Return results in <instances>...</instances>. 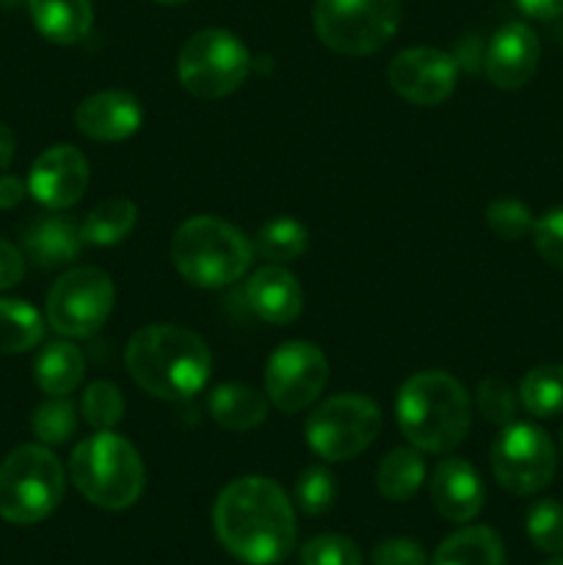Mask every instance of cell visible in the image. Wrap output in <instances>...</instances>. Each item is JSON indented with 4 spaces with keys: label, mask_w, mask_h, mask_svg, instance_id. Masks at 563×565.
Wrapping results in <instances>:
<instances>
[{
    "label": "cell",
    "mask_w": 563,
    "mask_h": 565,
    "mask_svg": "<svg viewBox=\"0 0 563 565\" xmlns=\"http://www.w3.org/2000/svg\"><path fill=\"white\" fill-rule=\"evenodd\" d=\"M138 207L125 196H114L99 202L86 221L81 224V235L86 246H116L136 230Z\"/></svg>",
    "instance_id": "obj_25"
},
{
    "label": "cell",
    "mask_w": 563,
    "mask_h": 565,
    "mask_svg": "<svg viewBox=\"0 0 563 565\" xmlns=\"http://www.w3.org/2000/svg\"><path fill=\"white\" fill-rule=\"evenodd\" d=\"M329 384V359L315 342L290 340L270 353L265 364V395L282 414L312 406Z\"/></svg>",
    "instance_id": "obj_12"
},
{
    "label": "cell",
    "mask_w": 563,
    "mask_h": 565,
    "mask_svg": "<svg viewBox=\"0 0 563 565\" xmlns=\"http://www.w3.org/2000/svg\"><path fill=\"white\" fill-rule=\"evenodd\" d=\"M337 500V480L326 467H309L296 480V502L307 516L331 511Z\"/></svg>",
    "instance_id": "obj_32"
},
{
    "label": "cell",
    "mask_w": 563,
    "mask_h": 565,
    "mask_svg": "<svg viewBox=\"0 0 563 565\" xmlns=\"http://www.w3.org/2000/svg\"><path fill=\"white\" fill-rule=\"evenodd\" d=\"M64 467L47 445H22L0 463V519L36 524L64 497Z\"/></svg>",
    "instance_id": "obj_6"
},
{
    "label": "cell",
    "mask_w": 563,
    "mask_h": 565,
    "mask_svg": "<svg viewBox=\"0 0 563 565\" xmlns=\"http://www.w3.org/2000/svg\"><path fill=\"white\" fill-rule=\"evenodd\" d=\"M530 541L546 555H563V505L557 500H539L524 519Z\"/></svg>",
    "instance_id": "obj_31"
},
{
    "label": "cell",
    "mask_w": 563,
    "mask_h": 565,
    "mask_svg": "<svg viewBox=\"0 0 563 565\" xmlns=\"http://www.w3.org/2000/svg\"><path fill=\"white\" fill-rule=\"evenodd\" d=\"M431 565H506V546L491 527H464L442 541Z\"/></svg>",
    "instance_id": "obj_23"
},
{
    "label": "cell",
    "mask_w": 563,
    "mask_h": 565,
    "mask_svg": "<svg viewBox=\"0 0 563 565\" xmlns=\"http://www.w3.org/2000/svg\"><path fill=\"white\" fill-rule=\"evenodd\" d=\"M155 3H160V6H182V3H188V0H155Z\"/></svg>",
    "instance_id": "obj_42"
},
{
    "label": "cell",
    "mask_w": 563,
    "mask_h": 565,
    "mask_svg": "<svg viewBox=\"0 0 563 565\" xmlns=\"http://www.w3.org/2000/svg\"><path fill=\"white\" fill-rule=\"evenodd\" d=\"M14 149H17L14 132L0 121V171H6L11 166V160H14Z\"/></svg>",
    "instance_id": "obj_41"
},
{
    "label": "cell",
    "mask_w": 563,
    "mask_h": 565,
    "mask_svg": "<svg viewBox=\"0 0 563 565\" xmlns=\"http://www.w3.org/2000/svg\"><path fill=\"white\" fill-rule=\"evenodd\" d=\"M254 248L259 252V257L274 265L293 263L307 252V226L287 215L265 221L254 237Z\"/></svg>",
    "instance_id": "obj_28"
},
{
    "label": "cell",
    "mask_w": 563,
    "mask_h": 565,
    "mask_svg": "<svg viewBox=\"0 0 563 565\" xmlns=\"http://www.w3.org/2000/svg\"><path fill=\"white\" fill-rule=\"evenodd\" d=\"M561 447H563V430H561Z\"/></svg>",
    "instance_id": "obj_45"
},
{
    "label": "cell",
    "mask_w": 563,
    "mask_h": 565,
    "mask_svg": "<svg viewBox=\"0 0 563 565\" xmlns=\"http://www.w3.org/2000/svg\"><path fill=\"white\" fill-rule=\"evenodd\" d=\"M478 408L489 423L506 428L517 417V392L500 375H486L478 384Z\"/></svg>",
    "instance_id": "obj_35"
},
{
    "label": "cell",
    "mask_w": 563,
    "mask_h": 565,
    "mask_svg": "<svg viewBox=\"0 0 563 565\" xmlns=\"http://www.w3.org/2000/svg\"><path fill=\"white\" fill-rule=\"evenodd\" d=\"M544 565H563V561H550V563H544Z\"/></svg>",
    "instance_id": "obj_43"
},
{
    "label": "cell",
    "mask_w": 563,
    "mask_h": 565,
    "mask_svg": "<svg viewBox=\"0 0 563 565\" xmlns=\"http://www.w3.org/2000/svg\"><path fill=\"white\" fill-rule=\"evenodd\" d=\"M381 434V408L364 395H334L320 403L304 425L307 445L329 463L362 456Z\"/></svg>",
    "instance_id": "obj_9"
},
{
    "label": "cell",
    "mask_w": 563,
    "mask_h": 565,
    "mask_svg": "<svg viewBox=\"0 0 563 565\" xmlns=\"http://www.w3.org/2000/svg\"><path fill=\"white\" fill-rule=\"evenodd\" d=\"M70 472L75 489L103 511H127L147 486L141 456L125 436L97 430L72 450Z\"/></svg>",
    "instance_id": "obj_5"
},
{
    "label": "cell",
    "mask_w": 563,
    "mask_h": 565,
    "mask_svg": "<svg viewBox=\"0 0 563 565\" xmlns=\"http://www.w3.org/2000/svg\"><path fill=\"white\" fill-rule=\"evenodd\" d=\"M125 364L132 381L160 401H185L210 381L213 356L208 342L182 326H144L130 337Z\"/></svg>",
    "instance_id": "obj_2"
},
{
    "label": "cell",
    "mask_w": 563,
    "mask_h": 565,
    "mask_svg": "<svg viewBox=\"0 0 563 565\" xmlns=\"http://www.w3.org/2000/svg\"><path fill=\"white\" fill-rule=\"evenodd\" d=\"M246 301L259 320L274 326L293 323L304 312L301 285L290 270L274 263L254 270L246 281Z\"/></svg>",
    "instance_id": "obj_18"
},
{
    "label": "cell",
    "mask_w": 563,
    "mask_h": 565,
    "mask_svg": "<svg viewBox=\"0 0 563 565\" xmlns=\"http://www.w3.org/2000/svg\"><path fill=\"white\" fill-rule=\"evenodd\" d=\"M28 185L20 180V177L3 174L0 177V210H11L25 199Z\"/></svg>",
    "instance_id": "obj_40"
},
{
    "label": "cell",
    "mask_w": 563,
    "mask_h": 565,
    "mask_svg": "<svg viewBox=\"0 0 563 565\" xmlns=\"http://www.w3.org/2000/svg\"><path fill=\"white\" fill-rule=\"evenodd\" d=\"M208 412L213 423L221 425V428L246 434V430L259 428L265 423L268 401L254 386L230 381V384H219L215 390H210Z\"/></svg>",
    "instance_id": "obj_21"
},
{
    "label": "cell",
    "mask_w": 563,
    "mask_h": 565,
    "mask_svg": "<svg viewBox=\"0 0 563 565\" xmlns=\"http://www.w3.org/2000/svg\"><path fill=\"white\" fill-rule=\"evenodd\" d=\"M28 11L47 42L77 44L92 31V0H28Z\"/></svg>",
    "instance_id": "obj_20"
},
{
    "label": "cell",
    "mask_w": 563,
    "mask_h": 565,
    "mask_svg": "<svg viewBox=\"0 0 563 565\" xmlns=\"http://www.w3.org/2000/svg\"><path fill=\"white\" fill-rule=\"evenodd\" d=\"M86 373V359L72 342H50L33 364V379L39 390L50 397H66L77 390Z\"/></svg>",
    "instance_id": "obj_22"
},
{
    "label": "cell",
    "mask_w": 563,
    "mask_h": 565,
    "mask_svg": "<svg viewBox=\"0 0 563 565\" xmlns=\"http://www.w3.org/2000/svg\"><path fill=\"white\" fill-rule=\"evenodd\" d=\"M533 243L541 259L563 274V207L550 210L535 221Z\"/></svg>",
    "instance_id": "obj_36"
},
{
    "label": "cell",
    "mask_w": 563,
    "mask_h": 565,
    "mask_svg": "<svg viewBox=\"0 0 563 565\" xmlns=\"http://www.w3.org/2000/svg\"><path fill=\"white\" fill-rule=\"evenodd\" d=\"M315 33L340 55L379 53L401 25V0H315Z\"/></svg>",
    "instance_id": "obj_8"
},
{
    "label": "cell",
    "mask_w": 563,
    "mask_h": 565,
    "mask_svg": "<svg viewBox=\"0 0 563 565\" xmlns=\"http://www.w3.org/2000/svg\"><path fill=\"white\" fill-rule=\"evenodd\" d=\"M44 337V320L31 303L0 298V353H25Z\"/></svg>",
    "instance_id": "obj_26"
},
{
    "label": "cell",
    "mask_w": 563,
    "mask_h": 565,
    "mask_svg": "<svg viewBox=\"0 0 563 565\" xmlns=\"http://www.w3.org/2000/svg\"><path fill=\"white\" fill-rule=\"evenodd\" d=\"M486 224L502 241H522V237L533 235L535 218L528 204L519 199H495L486 207Z\"/></svg>",
    "instance_id": "obj_33"
},
{
    "label": "cell",
    "mask_w": 563,
    "mask_h": 565,
    "mask_svg": "<svg viewBox=\"0 0 563 565\" xmlns=\"http://www.w3.org/2000/svg\"><path fill=\"white\" fill-rule=\"evenodd\" d=\"M517 6L533 20H555L563 14V0H517Z\"/></svg>",
    "instance_id": "obj_39"
},
{
    "label": "cell",
    "mask_w": 563,
    "mask_h": 565,
    "mask_svg": "<svg viewBox=\"0 0 563 565\" xmlns=\"http://www.w3.org/2000/svg\"><path fill=\"white\" fill-rule=\"evenodd\" d=\"M304 565H362V550L348 535H315L301 546Z\"/></svg>",
    "instance_id": "obj_34"
},
{
    "label": "cell",
    "mask_w": 563,
    "mask_h": 565,
    "mask_svg": "<svg viewBox=\"0 0 563 565\" xmlns=\"http://www.w3.org/2000/svg\"><path fill=\"white\" fill-rule=\"evenodd\" d=\"M221 546L246 565H276L296 546V511L279 483L246 475L226 486L213 505Z\"/></svg>",
    "instance_id": "obj_1"
},
{
    "label": "cell",
    "mask_w": 563,
    "mask_h": 565,
    "mask_svg": "<svg viewBox=\"0 0 563 565\" xmlns=\"http://www.w3.org/2000/svg\"><path fill=\"white\" fill-rule=\"evenodd\" d=\"M116 290L103 268H75L61 276L47 292V323L59 334L83 340L97 334L110 318Z\"/></svg>",
    "instance_id": "obj_11"
},
{
    "label": "cell",
    "mask_w": 563,
    "mask_h": 565,
    "mask_svg": "<svg viewBox=\"0 0 563 565\" xmlns=\"http://www.w3.org/2000/svg\"><path fill=\"white\" fill-rule=\"evenodd\" d=\"M395 414L403 436L419 452H453L472 428L467 390L442 370L412 375L397 392Z\"/></svg>",
    "instance_id": "obj_3"
},
{
    "label": "cell",
    "mask_w": 563,
    "mask_h": 565,
    "mask_svg": "<svg viewBox=\"0 0 563 565\" xmlns=\"http://www.w3.org/2000/svg\"><path fill=\"white\" fill-rule=\"evenodd\" d=\"M425 480V461L417 447H395L386 452L375 472V489L384 500L406 502Z\"/></svg>",
    "instance_id": "obj_24"
},
{
    "label": "cell",
    "mask_w": 563,
    "mask_h": 565,
    "mask_svg": "<svg viewBox=\"0 0 563 565\" xmlns=\"http://www.w3.org/2000/svg\"><path fill=\"white\" fill-rule=\"evenodd\" d=\"M557 452L546 430L539 425L511 423L491 445V472L506 491L533 497L552 483Z\"/></svg>",
    "instance_id": "obj_10"
},
{
    "label": "cell",
    "mask_w": 563,
    "mask_h": 565,
    "mask_svg": "<svg viewBox=\"0 0 563 565\" xmlns=\"http://www.w3.org/2000/svg\"><path fill=\"white\" fill-rule=\"evenodd\" d=\"M425 550L412 539H386L373 550V565H425Z\"/></svg>",
    "instance_id": "obj_37"
},
{
    "label": "cell",
    "mask_w": 563,
    "mask_h": 565,
    "mask_svg": "<svg viewBox=\"0 0 563 565\" xmlns=\"http://www.w3.org/2000/svg\"><path fill=\"white\" fill-rule=\"evenodd\" d=\"M88 188V160L72 143L44 149L31 166L28 191L50 210H66L81 202Z\"/></svg>",
    "instance_id": "obj_14"
},
{
    "label": "cell",
    "mask_w": 563,
    "mask_h": 565,
    "mask_svg": "<svg viewBox=\"0 0 563 565\" xmlns=\"http://www.w3.org/2000/svg\"><path fill=\"white\" fill-rule=\"evenodd\" d=\"M519 401L524 412L539 419L563 414V364L533 367L519 384Z\"/></svg>",
    "instance_id": "obj_27"
},
{
    "label": "cell",
    "mask_w": 563,
    "mask_h": 565,
    "mask_svg": "<svg viewBox=\"0 0 563 565\" xmlns=\"http://www.w3.org/2000/svg\"><path fill=\"white\" fill-rule=\"evenodd\" d=\"M254 246L237 226L215 215H196L177 226L171 237V263L193 287L219 290L243 279L252 268Z\"/></svg>",
    "instance_id": "obj_4"
},
{
    "label": "cell",
    "mask_w": 563,
    "mask_h": 565,
    "mask_svg": "<svg viewBox=\"0 0 563 565\" xmlns=\"http://www.w3.org/2000/svg\"><path fill=\"white\" fill-rule=\"evenodd\" d=\"M86 246L81 226L66 215H39L22 230V248L25 257L36 268L53 270L77 259L81 248Z\"/></svg>",
    "instance_id": "obj_19"
},
{
    "label": "cell",
    "mask_w": 563,
    "mask_h": 565,
    "mask_svg": "<svg viewBox=\"0 0 563 565\" xmlns=\"http://www.w3.org/2000/svg\"><path fill=\"white\" fill-rule=\"evenodd\" d=\"M3 3H9V6H11V3H17V0H3Z\"/></svg>",
    "instance_id": "obj_44"
},
{
    "label": "cell",
    "mask_w": 563,
    "mask_h": 565,
    "mask_svg": "<svg viewBox=\"0 0 563 565\" xmlns=\"http://www.w3.org/2000/svg\"><path fill=\"white\" fill-rule=\"evenodd\" d=\"M386 81L392 92L401 94L406 103L431 108V105L445 103L456 92L458 64L445 50L408 47L390 61Z\"/></svg>",
    "instance_id": "obj_13"
},
{
    "label": "cell",
    "mask_w": 563,
    "mask_h": 565,
    "mask_svg": "<svg viewBox=\"0 0 563 565\" xmlns=\"http://www.w3.org/2000/svg\"><path fill=\"white\" fill-rule=\"evenodd\" d=\"M141 121V103L119 88L92 94L75 110L77 130L92 141H125V138L136 136Z\"/></svg>",
    "instance_id": "obj_16"
},
{
    "label": "cell",
    "mask_w": 563,
    "mask_h": 565,
    "mask_svg": "<svg viewBox=\"0 0 563 565\" xmlns=\"http://www.w3.org/2000/svg\"><path fill=\"white\" fill-rule=\"evenodd\" d=\"M25 276V254L14 243L0 237V290H11Z\"/></svg>",
    "instance_id": "obj_38"
},
{
    "label": "cell",
    "mask_w": 563,
    "mask_h": 565,
    "mask_svg": "<svg viewBox=\"0 0 563 565\" xmlns=\"http://www.w3.org/2000/svg\"><path fill=\"white\" fill-rule=\"evenodd\" d=\"M252 66V53L235 33L204 28L182 44L177 77L191 97L221 99L246 83Z\"/></svg>",
    "instance_id": "obj_7"
},
{
    "label": "cell",
    "mask_w": 563,
    "mask_h": 565,
    "mask_svg": "<svg viewBox=\"0 0 563 565\" xmlns=\"http://www.w3.org/2000/svg\"><path fill=\"white\" fill-rule=\"evenodd\" d=\"M431 502L447 522H472L484 508V483L472 463L461 458H442L431 475Z\"/></svg>",
    "instance_id": "obj_17"
},
{
    "label": "cell",
    "mask_w": 563,
    "mask_h": 565,
    "mask_svg": "<svg viewBox=\"0 0 563 565\" xmlns=\"http://www.w3.org/2000/svg\"><path fill=\"white\" fill-rule=\"evenodd\" d=\"M81 412L94 430H114L125 417V397L110 381H94L83 392Z\"/></svg>",
    "instance_id": "obj_30"
},
{
    "label": "cell",
    "mask_w": 563,
    "mask_h": 565,
    "mask_svg": "<svg viewBox=\"0 0 563 565\" xmlns=\"http://www.w3.org/2000/svg\"><path fill=\"white\" fill-rule=\"evenodd\" d=\"M539 58L541 44L533 28L524 22H508L484 50V72L495 88L517 92L535 75Z\"/></svg>",
    "instance_id": "obj_15"
},
{
    "label": "cell",
    "mask_w": 563,
    "mask_h": 565,
    "mask_svg": "<svg viewBox=\"0 0 563 565\" xmlns=\"http://www.w3.org/2000/svg\"><path fill=\"white\" fill-rule=\"evenodd\" d=\"M31 428L33 436H36L42 445H66L77 430L75 406H72V401H66V397H50L47 403H42V406L33 412Z\"/></svg>",
    "instance_id": "obj_29"
}]
</instances>
